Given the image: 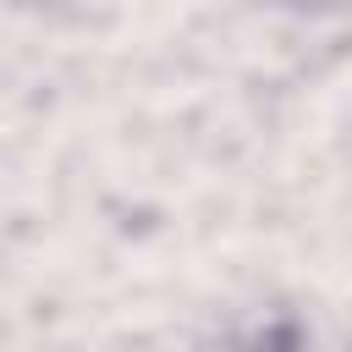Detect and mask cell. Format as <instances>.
Segmentation results:
<instances>
[{"label":"cell","mask_w":352,"mask_h":352,"mask_svg":"<svg viewBox=\"0 0 352 352\" xmlns=\"http://www.w3.org/2000/svg\"><path fill=\"white\" fill-rule=\"evenodd\" d=\"M297 6H324V0H297Z\"/></svg>","instance_id":"obj_1"}]
</instances>
